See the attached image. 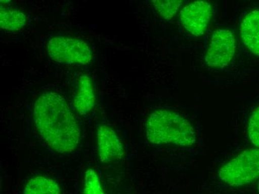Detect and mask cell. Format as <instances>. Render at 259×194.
<instances>
[{
	"mask_svg": "<svg viewBox=\"0 0 259 194\" xmlns=\"http://www.w3.org/2000/svg\"><path fill=\"white\" fill-rule=\"evenodd\" d=\"M34 118L39 135L55 152L66 154L76 149L80 128L69 102L61 94L39 95L34 102Z\"/></svg>",
	"mask_w": 259,
	"mask_h": 194,
	"instance_id": "6da1fadb",
	"label": "cell"
},
{
	"mask_svg": "<svg viewBox=\"0 0 259 194\" xmlns=\"http://www.w3.org/2000/svg\"><path fill=\"white\" fill-rule=\"evenodd\" d=\"M145 135L154 145L192 146L196 140L195 131L192 124L180 113L159 108L148 117Z\"/></svg>",
	"mask_w": 259,
	"mask_h": 194,
	"instance_id": "7a4b0ae2",
	"label": "cell"
},
{
	"mask_svg": "<svg viewBox=\"0 0 259 194\" xmlns=\"http://www.w3.org/2000/svg\"><path fill=\"white\" fill-rule=\"evenodd\" d=\"M219 178L230 186H242L259 178V149H251L238 156L221 167Z\"/></svg>",
	"mask_w": 259,
	"mask_h": 194,
	"instance_id": "3957f363",
	"label": "cell"
},
{
	"mask_svg": "<svg viewBox=\"0 0 259 194\" xmlns=\"http://www.w3.org/2000/svg\"><path fill=\"white\" fill-rule=\"evenodd\" d=\"M49 56L57 62L86 65L93 58L92 49L86 42L67 36H55L47 44Z\"/></svg>",
	"mask_w": 259,
	"mask_h": 194,
	"instance_id": "277c9868",
	"label": "cell"
},
{
	"mask_svg": "<svg viewBox=\"0 0 259 194\" xmlns=\"http://www.w3.org/2000/svg\"><path fill=\"white\" fill-rule=\"evenodd\" d=\"M235 53V39L228 29L214 31L206 53V64L211 67L223 68L230 64Z\"/></svg>",
	"mask_w": 259,
	"mask_h": 194,
	"instance_id": "5b68a950",
	"label": "cell"
},
{
	"mask_svg": "<svg viewBox=\"0 0 259 194\" xmlns=\"http://www.w3.org/2000/svg\"><path fill=\"white\" fill-rule=\"evenodd\" d=\"M212 16V9L207 2L197 1L185 6L181 12V22L189 32L195 36L203 35Z\"/></svg>",
	"mask_w": 259,
	"mask_h": 194,
	"instance_id": "8992f818",
	"label": "cell"
},
{
	"mask_svg": "<svg viewBox=\"0 0 259 194\" xmlns=\"http://www.w3.org/2000/svg\"><path fill=\"white\" fill-rule=\"evenodd\" d=\"M96 141L99 159L102 163H112L120 160L124 156L122 143L116 132L110 126L105 124L99 126Z\"/></svg>",
	"mask_w": 259,
	"mask_h": 194,
	"instance_id": "52a82bcc",
	"label": "cell"
},
{
	"mask_svg": "<svg viewBox=\"0 0 259 194\" xmlns=\"http://www.w3.org/2000/svg\"><path fill=\"white\" fill-rule=\"evenodd\" d=\"M96 104L94 84L89 75L83 74L79 78L78 88L74 98V106L81 116L89 114Z\"/></svg>",
	"mask_w": 259,
	"mask_h": 194,
	"instance_id": "ba28073f",
	"label": "cell"
},
{
	"mask_svg": "<svg viewBox=\"0 0 259 194\" xmlns=\"http://www.w3.org/2000/svg\"><path fill=\"white\" fill-rule=\"evenodd\" d=\"M241 37L246 47L259 56V11L247 14L241 23Z\"/></svg>",
	"mask_w": 259,
	"mask_h": 194,
	"instance_id": "9c48e42d",
	"label": "cell"
},
{
	"mask_svg": "<svg viewBox=\"0 0 259 194\" xmlns=\"http://www.w3.org/2000/svg\"><path fill=\"white\" fill-rule=\"evenodd\" d=\"M59 183L51 178L35 176L28 181L23 189V194H61Z\"/></svg>",
	"mask_w": 259,
	"mask_h": 194,
	"instance_id": "30bf717a",
	"label": "cell"
},
{
	"mask_svg": "<svg viewBox=\"0 0 259 194\" xmlns=\"http://www.w3.org/2000/svg\"><path fill=\"white\" fill-rule=\"evenodd\" d=\"M26 24V16L22 11L14 9H2L0 25L3 29L17 31Z\"/></svg>",
	"mask_w": 259,
	"mask_h": 194,
	"instance_id": "8fae6325",
	"label": "cell"
},
{
	"mask_svg": "<svg viewBox=\"0 0 259 194\" xmlns=\"http://www.w3.org/2000/svg\"><path fill=\"white\" fill-rule=\"evenodd\" d=\"M183 1L181 0H156L153 1L155 10L165 20H171L178 13Z\"/></svg>",
	"mask_w": 259,
	"mask_h": 194,
	"instance_id": "7c38bea8",
	"label": "cell"
},
{
	"mask_svg": "<svg viewBox=\"0 0 259 194\" xmlns=\"http://www.w3.org/2000/svg\"><path fill=\"white\" fill-rule=\"evenodd\" d=\"M83 194H105L99 176L93 169H88L85 172Z\"/></svg>",
	"mask_w": 259,
	"mask_h": 194,
	"instance_id": "4fadbf2b",
	"label": "cell"
},
{
	"mask_svg": "<svg viewBox=\"0 0 259 194\" xmlns=\"http://www.w3.org/2000/svg\"><path fill=\"white\" fill-rule=\"evenodd\" d=\"M248 136L251 143L259 148V107L252 112L249 118Z\"/></svg>",
	"mask_w": 259,
	"mask_h": 194,
	"instance_id": "5bb4252c",
	"label": "cell"
}]
</instances>
